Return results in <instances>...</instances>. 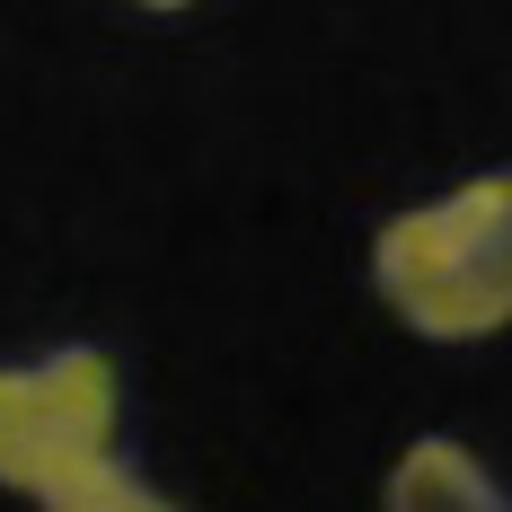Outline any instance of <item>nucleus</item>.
Segmentation results:
<instances>
[{"mask_svg":"<svg viewBox=\"0 0 512 512\" xmlns=\"http://www.w3.org/2000/svg\"><path fill=\"white\" fill-rule=\"evenodd\" d=\"M36 512H186L168 486H151L142 468H124V460H98L89 477H71L62 495H45Z\"/></svg>","mask_w":512,"mask_h":512,"instance_id":"4","label":"nucleus"},{"mask_svg":"<svg viewBox=\"0 0 512 512\" xmlns=\"http://www.w3.org/2000/svg\"><path fill=\"white\" fill-rule=\"evenodd\" d=\"M380 512H512V486L460 433H415L380 477Z\"/></svg>","mask_w":512,"mask_h":512,"instance_id":"3","label":"nucleus"},{"mask_svg":"<svg viewBox=\"0 0 512 512\" xmlns=\"http://www.w3.org/2000/svg\"><path fill=\"white\" fill-rule=\"evenodd\" d=\"M115 424H124V380L98 345L0 362V486L9 495L45 504L98 460H115Z\"/></svg>","mask_w":512,"mask_h":512,"instance_id":"2","label":"nucleus"},{"mask_svg":"<svg viewBox=\"0 0 512 512\" xmlns=\"http://www.w3.org/2000/svg\"><path fill=\"white\" fill-rule=\"evenodd\" d=\"M371 292L424 345H486L512 327V168L460 177L371 230Z\"/></svg>","mask_w":512,"mask_h":512,"instance_id":"1","label":"nucleus"},{"mask_svg":"<svg viewBox=\"0 0 512 512\" xmlns=\"http://www.w3.org/2000/svg\"><path fill=\"white\" fill-rule=\"evenodd\" d=\"M133 9H151V18H177V9H195V0H133Z\"/></svg>","mask_w":512,"mask_h":512,"instance_id":"5","label":"nucleus"}]
</instances>
